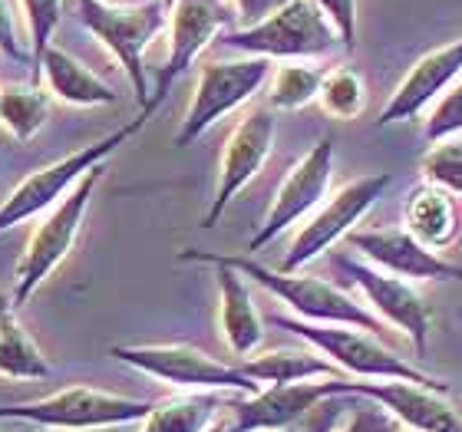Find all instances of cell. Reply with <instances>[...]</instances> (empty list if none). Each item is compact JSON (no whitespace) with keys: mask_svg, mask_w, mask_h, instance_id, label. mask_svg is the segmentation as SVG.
<instances>
[{"mask_svg":"<svg viewBox=\"0 0 462 432\" xmlns=\"http://www.w3.org/2000/svg\"><path fill=\"white\" fill-rule=\"evenodd\" d=\"M215 254V251H212ZM215 258L235 268L241 278L254 280L261 288L274 294L281 304H288L298 320H310V324H344L356 326V330H366V334H383L386 324L376 317L374 310L364 308L360 300L350 294V290L330 284V280L310 278L304 271H294V274H284L278 268H264L251 254H215Z\"/></svg>","mask_w":462,"mask_h":432,"instance_id":"cell-1","label":"cell"},{"mask_svg":"<svg viewBox=\"0 0 462 432\" xmlns=\"http://www.w3.org/2000/svg\"><path fill=\"white\" fill-rule=\"evenodd\" d=\"M268 324L300 336L304 344L314 346L320 356H328L330 363L344 370V373H350L354 380H410V383L433 386V390L449 393V386L443 380H436V376L416 370L413 363H406L403 356L390 350L376 334H366V330L344 324H310V320L284 317V314L268 317Z\"/></svg>","mask_w":462,"mask_h":432,"instance_id":"cell-2","label":"cell"},{"mask_svg":"<svg viewBox=\"0 0 462 432\" xmlns=\"http://www.w3.org/2000/svg\"><path fill=\"white\" fill-rule=\"evenodd\" d=\"M218 43L241 57L264 60H318L340 47V33L318 7V0H288L254 27L228 30Z\"/></svg>","mask_w":462,"mask_h":432,"instance_id":"cell-3","label":"cell"},{"mask_svg":"<svg viewBox=\"0 0 462 432\" xmlns=\"http://www.w3.org/2000/svg\"><path fill=\"white\" fill-rule=\"evenodd\" d=\"M79 23L113 53L123 73L133 83L135 103L145 109L152 89L145 83V50L165 27H169V7L162 0H143V4H106V0H77Z\"/></svg>","mask_w":462,"mask_h":432,"instance_id":"cell-4","label":"cell"},{"mask_svg":"<svg viewBox=\"0 0 462 432\" xmlns=\"http://www.w3.org/2000/svg\"><path fill=\"white\" fill-rule=\"evenodd\" d=\"M145 123H149V115L139 113L133 123L119 125L116 133L103 135L97 142H89V145H83V149H77V152H69L67 159H57V162H50V165H43V169H37L33 175H27V179L7 195V202L0 205V234L7 228H14V225H20V221L37 218L40 212L57 208L97 165L106 162L109 155H113L125 139H133Z\"/></svg>","mask_w":462,"mask_h":432,"instance_id":"cell-5","label":"cell"},{"mask_svg":"<svg viewBox=\"0 0 462 432\" xmlns=\"http://www.w3.org/2000/svg\"><path fill=\"white\" fill-rule=\"evenodd\" d=\"M109 356L133 366L139 373L155 376L185 393H235L254 396L261 386L241 366L222 363L199 346L189 344H139V346H109Z\"/></svg>","mask_w":462,"mask_h":432,"instance_id":"cell-6","label":"cell"},{"mask_svg":"<svg viewBox=\"0 0 462 432\" xmlns=\"http://www.w3.org/2000/svg\"><path fill=\"white\" fill-rule=\"evenodd\" d=\"M149 413H152V403H145V400L106 393V390H93V386H69L47 400H37V403L0 406V423H27L60 432H93L143 423Z\"/></svg>","mask_w":462,"mask_h":432,"instance_id":"cell-7","label":"cell"},{"mask_svg":"<svg viewBox=\"0 0 462 432\" xmlns=\"http://www.w3.org/2000/svg\"><path fill=\"white\" fill-rule=\"evenodd\" d=\"M393 185V175L390 172H374V175H360L354 182L340 185L337 192L324 198L320 208L310 215L300 231L294 234L291 241L288 254L281 261V268L284 274H294V271H304L308 264L320 258V254H328L337 241L350 238L356 231V225L366 218V212L374 208L383 192Z\"/></svg>","mask_w":462,"mask_h":432,"instance_id":"cell-8","label":"cell"},{"mask_svg":"<svg viewBox=\"0 0 462 432\" xmlns=\"http://www.w3.org/2000/svg\"><path fill=\"white\" fill-rule=\"evenodd\" d=\"M271 60L264 57H238V60H208L199 69L192 103L185 109V119L175 133V149H189L195 139H202L218 119L245 106L254 93L271 79Z\"/></svg>","mask_w":462,"mask_h":432,"instance_id":"cell-9","label":"cell"},{"mask_svg":"<svg viewBox=\"0 0 462 432\" xmlns=\"http://www.w3.org/2000/svg\"><path fill=\"white\" fill-rule=\"evenodd\" d=\"M103 172H106V169L97 165V169H93V172H89L87 179H83V182L57 205V208H50L43 225L30 234L27 251H23V258H20V264H17L14 310L23 308V304L37 294L40 284L67 261V254L73 251V244H77V238H79L83 218H87L89 198H93V192H97V185L103 182Z\"/></svg>","mask_w":462,"mask_h":432,"instance_id":"cell-10","label":"cell"},{"mask_svg":"<svg viewBox=\"0 0 462 432\" xmlns=\"http://www.w3.org/2000/svg\"><path fill=\"white\" fill-rule=\"evenodd\" d=\"M330 179H334V135H320L318 142L310 145V152L300 155L288 169V175L281 179L278 192L268 205V215L245 244V254L268 248L271 241L281 238L298 221H308L328 198Z\"/></svg>","mask_w":462,"mask_h":432,"instance_id":"cell-11","label":"cell"},{"mask_svg":"<svg viewBox=\"0 0 462 432\" xmlns=\"http://www.w3.org/2000/svg\"><path fill=\"white\" fill-rule=\"evenodd\" d=\"M334 264L364 294V300L370 304L376 317L390 324L393 330H400L413 344L416 354L426 356L430 336H433V308L426 304V298L416 290L413 280L396 278L390 271H380L370 261L350 258V254H337Z\"/></svg>","mask_w":462,"mask_h":432,"instance_id":"cell-12","label":"cell"},{"mask_svg":"<svg viewBox=\"0 0 462 432\" xmlns=\"http://www.w3.org/2000/svg\"><path fill=\"white\" fill-rule=\"evenodd\" d=\"M231 14L225 0H175L172 14H169V60L159 69L152 87V97L145 103V109H139L143 115H152L162 106V99L169 97V89L175 87V79L182 77L185 69L192 67L199 53L208 43L228 33Z\"/></svg>","mask_w":462,"mask_h":432,"instance_id":"cell-13","label":"cell"},{"mask_svg":"<svg viewBox=\"0 0 462 432\" xmlns=\"http://www.w3.org/2000/svg\"><path fill=\"white\" fill-rule=\"evenodd\" d=\"M334 396H360L383 406L406 432H462L446 390L410 380H334Z\"/></svg>","mask_w":462,"mask_h":432,"instance_id":"cell-14","label":"cell"},{"mask_svg":"<svg viewBox=\"0 0 462 432\" xmlns=\"http://www.w3.org/2000/svg\"><path fill=\"white\" fill-rule=\"evenodd\" d=\"M274 149V109L271 106H251L231 129L228 142L222 149L218 162V182L208 212L202 215V228H215L231 198L264 169Z\"/></svg>","mask_w":462,"mask_h":432,"instance_id":"cell-15","label":"cell"},{"mask_svg":"<svg viewBox=\"0 0 462 432\" xmlns=\"http://www.w3.org/2000/svg\"><path fill=\"white\" fill-rule=\"evenodd\" d=\"M346 244L364 261H370L374 268L390 271V274L413 280V284H420V280H462V264H453L439 251L420 244L406 228L354 231Z\"/></svg>","mask_w":462,"mask_h":432,"instance_id":"cell-16","label":"cell"},{"mask_svg":"<svg viewBox=\"0 0 462 432\" xmlns=\"http://www.w3.org/2000/svg\"><path fill=\"white\" fill-rule=\"evenodd\" d=\"M462 79V37L449 40L446 47H436L430 53L416 60L410 73L400 79V87L393 89V97L386 99L383 113L376 119V125H393L416 119L420 113L433 109V103L443 97L446 89H453Z\"/></svg>","mask_w":462,"mask_h":432,"instance_id":"cell-17","label":"cell"},{"mask_svg":"<svg viewBox=\"0 0 462 432\" xmlns=\"http://www.w3.org/2000/svg\"><path fill=\"white\" fill-rule=\"evenodd\" d=\"M334 396V380H308V383L264 386L254 396H235L228 406L225 432H271L298 423L320 400Z\"/></svg>","mask_w":462,"mask_h":432,"instance_id":"cell-18","label":"cell"},{"mask_svg":"<svg viewBox=\"0 0 462 432\" xmlns=\"http://www.w3.org/2000/svg\"><path fill=\"white\" fill-rule=\"evenodd\" d=\"M179 261L185 264H208L215 268V280H218V298H222V310H218V324H222V336L228 350L241 360L258 354V346L264 344V320L258 314V304L251 298L248 278H241L238 271L222 264L212 251H179Z\"/></svg>","mask_w":462,"mask_h":432,"instance_id":"cell-19","label":"cell"},{"mask_svg":"<svg viewBox=\"0 0 462 432\" xmlns=\"http://www.w3.org/2000/svg\"><path fill=\"white\" fill-rule=\"evenodd\" d=\"M40 79L47 83L50 97L69 106H116L119 93L109 87L106 79H99L89 67H83L77 57H69L67 50L50 47L40 60Z\"/></svg>","mask_w":462,"mask_h":432,"instance_id":"cell-20","label":"cell"},{"mask_svg":"<svg viewBox=\"0 0 462 432\" xmlns=\"http://www.w3.org/2000/svg\"><path fill=\"white\" fill-rule=\"evenodd\" d=\"M403 228L430 251H443L459 238V212L453 195L420 182L403 202Z\"/></svg>","mask_w":462,"mask_h":432,"instance_id":"cell-21","label":"cell"},{"mask_svg":"<svg viewBox=\"0 0 462 432\" xmlns=\"http://www.w3.org/2000/svg\"><path fill=\"white\" fill-rule=\"evenodd\" d=\"M241 370L264 390V386H288V383H308V380H340L337 366L328 356H320L314 346L310 350H264L248 360H241Z\"/></svg>","mask_w":462,"mask_h":432,"instance_id":"cell-22","label":"cell"},{"mask_svg":"<svg viewBox=\"0 0 462 432\" xmlns=\"http://www.w3.org/2000/svg\"><path fill=\"white\" fill-rule=\"evenodd\" d=\"M235 393H179L152 403L143 419V432H208L222 423Z\"/></svg>","mask_w":462,"mask_h":432,"instance_id":"cell-23","label":"cell"},{"mask_svg":"<svg viewBox=\"0 0 462 432\" xmlns=\"http://www.w3.org/2000/svg\"><path fill=\"white\" fill-rule=\"evenodd\" d=\"M324 77H328V73H324L314 60H291V63H281V67L271 73L268 106L278 109V113H294V109L310 106V103L320 97Z\"/></svg>","mask_w":462,"mask_h":432,"instance_id":"cell-24","label":"cell"},{"mask_svg":"<svg viewBox=\"0 0 462 432\" xmlns=\"http://www.w3.org/2000/svg\"><path fill=\"white\" fill-rule=\"evenodd\" d=\"M53 366L40 346L30 340V334L20 326L17 314H7L0 320V376L7 380H47Z\"/></svg>","mask_w":462,"mask_h":432,"instance_id":"cell-25","label":"cell"},{"mask_svg":"<svg viewBox=\"0 0 462 432\" xmlns=\"http://www.w3.org/2000/svg\"><path fill=\"white\" fill-rule=\"evenodd\" d=\"M50 115V97L40 87H4L0 89V123L17 142H30L43 129Z\"/></svg>","mask_w":462,"mask_h":432,"instance_id":"cell-26","label":"cell"},{"mask_svg":"<svg viewBox=\"0 0 462 432\" xmlns=\"http://www.w3.org/2000/svg\"><path fill=\"white\" fill-rule=\"evenodd\" d=\"M318 103L324 106V113H328L330 119H340V123H350L356 115H364V109H366L364 77L350 67L330 69L328 77H324Z\"/></svg>","mask_w":462,"mask_h":432,"instance_id":"cell-27","label":"cell"},{"mask_svg":"<svg viewBox=\"0 0 462 432\" xmlns=\"http://www.w3.org/2000/svg\"><path fill=\"white\" fill-rule=\"evenodd\" d=\"M420 175L426 185H433L453 198H462V135L430 145L420 159Z\"/></svg>","mask_w":462,"mask_h":432,"instance_id":"cell-28","label":"cell"},{"mask_svg":"<svg viewBox=\"0 0 462 432\" xmlns=\"http://www.w3.org/2000/svg\"><path fill=\"white\" fill-rule=\"evenodd\" d=\"M23 4V17L30 30V77L33 87H40V60L53 43V30L60 27V14H63V0H20Z\"/></svg>","mask_w":462,"mask_h":432,"instance_id":"cell-29","label":"cell"},{"mask_svg":"<svg viewBox=\"0 0 462 432\" xmlns=\"http://www.w3.org/2000/svg\"><path fill=\"white\" fill-rule=\"evenodd\" d=\"M456 135H462V79L453 89H446L443 97L436 99L433 109L426 113V123H423V139L430 145L456 139Z\"/></svg>","mask_w":462,"mask_h":432,"instance_id":"cell-30","label":"cell"},{"mask_svg":"<svg viewBox=\"0 0 462 432\" xmlns=\"http://www.w3.org/2000/svg\"><path fill=\"white\" fill-rule=\"evenodd\" d=\"M350 406H354V396H328L308 416H300L298 423L271 432H337L344 426L346 413H350Z\"/></svg>","mask_w":462,"mask_h":432,"instance_id":"cell-31","label":"cell"},{"mask_svg":"<svg viewBox=\"0 0 462 432\" xmlns=\"http://www.w3.org/2000/svg\"><path fill=\"white\" fill-rule=\"evenodd\" d=\"M337 432H406V429L386 413L383 406L354 396V406H350V413H346L344 426Z\"/></svg>","mask_w":462,"mask_h":432,"instance_id":"cell-32","label":"cell"},{"mask_svg":"<svg viewBox=\"0 0 462 432\" xmlns=\"http://www.w3.org/2000/svg\"><path fill=\"white\" fill-rule=\"evenodd\" d=\"M318 7L328 14L334 30L340 33V47H356V0H318Z\"/></svg>","mask_w":462,"mask_h":432,"instance_id":"cell-33","label":"cell"},{"mask_svg":"<svg viewBox=\"0 0 462 432\" xmlns=\"http://www.w3.org/2000/svg\"><path fill=\"white\" fill-rule=\"evenodd\" d=\"M0 53H7V57L17 60V63H30V53L23 50V43H20L17 20H14L10 0H0Z\"/></svg>","mask_w":462,"mask_h":432,"instance_id":"cell-34","label":"cell"},{"mask_svg":"<svg viewBox=\"0 0 462 432\" xmlns=\"http://www.w3.org/2000/svg\"><path fill=\"white\" fill-rule=\"evenodd\" d=\"M231 4H235V17L241 20V27H254L288 0H231Z\"/></svg>","mask_w":462,"mask_h":432,"instance_id":"cell-35","label":"cell"},{"mask_svg":"<svg viewBox=\"0 0 462 432\" xmlns=\"http://www.w3.org/2000/svg\"><path fill=\"white\" fill-rule=\"evenodd\" d=\"M7 314H14V294L0 290V320L7 317Z\"/></svg>","mask_w":462,"mask_h":432,"instance_id":"cell-36","label":"cell"},{"mask_svg":"<svg viewBox=\"0 0 462 432\" xmlns=\"http://www.w3.org/2000/svg\"><path fill=\"white\" fill-rule=\"evenodd\" d=\"M225 429H228V419H222V423L215 426V429H208V432H225Z\"/></svg>","mask_w":462,"mask_h":432,"instance_id":"cell-37","label":"cell"},{"mask_svg":"<svg viewBox=\"0 0 462 432\" xmlns=\"http://www.w3.org/2000/svg\"><path fill=\"white\" fill-rule=\"evenodd\" d=\"M0 432H27V429H20V426H4Z\"/></svg>","mask_w":462,"mask_h":432,"instance_id":"cell-38","label":"cell"},{"mask_svg":"<svg viewBox=\"0 0 462 432\" xmlns=\"http://www.w3.org/2000/svg\"><path fill=\"white\" fill-rule=\"evenodd\" d=\"M165 7H169V14H172V7H175V0H162Z\"/></svg>","mask_w":462,"mask_h":432,"instance_id":"cell-39","label":"cell"},{"mask_svg":"<svg viewBox=\"0 0 462 432\" xmlns=\"http://www.w3.org/2000/svg\"><path fill=\"white\" fill-rule=\"evenodd\" d=\"M106 4H125V0H106Z\"/></svg>","mask_w":462,"mask_h":432,"instance_id":"cell-40","label":"cell"},{"mask_svg":"<svg viewBox=\"0 0 462 432\" xmlns=\"http://www.w3.org/2000/svg\"><path fill=\"white\" fill-rule=\"evenodd\" d=\"M459 320H462V310H459Z\"/></svg>","mask_w":462,"mask_h":432,"instance_id":"cell-41","label":"cell"}]
</instances>
